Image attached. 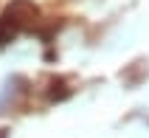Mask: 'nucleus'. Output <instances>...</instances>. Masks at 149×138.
Wrapping results in <instances>:
<instances>
[{"mask_svg": "<svg viewBox=\"0 0 149 138\" xmlns=\"http://www.w3.org/2000/svg\"><path fill=\"white\" fill-rule=\"evenodd\" d=\"M6 17L14 25L17 23H34V20H37V8H34L31 3H25V0H14V3L6 8Z\"/></svg>", "mask_w": 149, "mask_h": 138, "instance_id": "f257e3e1", "label": "nucleus"}, {"mask_svg": "<svg viewBox=\"0 0 149 138\" xmlns=\"http://www.w3.org/2000/svg\"><path fill=\"white\" fill-rule=\"evenodd\" d=\"M23 90H25V82H23V79H14V90H8V85H6V88H3V93H0V113H6L8 99H11V107H14Z\"/></svg>", "mask_w": 149, "mask_h": 138, "instance_id": "f03ea898", "label": "nucleus"}, {"mask_svg": "<svg viewBox=\"0 0 149 138\" xmlns=\"http://www.w3.org/2000/svg\"><path fill=\"white\" fill-rule=\"evenodd\" d=\"M14 34H17V25L8 20V17H0V45H6V42L14 40Z\"/></svg>", "mask_w": 149, "mask_h": 138, "instance_id": "7ed1b4c3", "label": "nucleus"}, {"mask_svg": "<svg viewBox=\"0 0 149 138\" xmlns=\"http://www.w3.org/2000/svg\"><path fill=\"white\" fill-rule=\"evenodd\" d=\"M0 138H6V130H0Z\"/></svg>", "mask_w": 149, "mask_h": 138, "instance_id": "20e7f679", "label": "nucleus"}]
</instances>
